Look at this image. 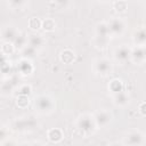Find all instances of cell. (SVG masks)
<instances>
[{"instance_id": "28", "label": "cell", "mask_w": 146, "mask_h": 146, "mask_svg": "<svg viewBox=\"0 0 146 146\" xmlns=\"http://www.w3.org/2000/svg\"><path fill=\"white\" fill-rule=\"evenodd\" d=\"M29 27L32 30V31H34V32H36V31H39L41 27H42V21L39 18V17H35V16H33V17H31L30 19H29Z\"/></svg>"}, {"instance_id": "24", "label": "cell", "mask_w": 146, "mask_h": 146, "mask_svg": "<svg viewBox=\"0 0 146 146\" xmlns=\"http://www.w3.org/2000/svg\"><path fill=\"white\" fill-rule=\"evenodd\" d=\"M112 6L117 14H124L128 10V2L125 0H114L112 2Z\"/></svg>"}, {"instance_id": "29", "label": "cell", "mask_w": 146, "mask_h": 146, "mask_svg": "<svg viewBox=\"0 0 146 146\" xmlns=\"http://www.w3.org/2000/svg\"><path fill=\"white\" fill-rule=\"evenodd\" d=\"M15 91H16V95H27V96H30L31 92H32V87L27 83H23V84L17 86Z\"/></svg>"}, {"instance_id": "6", "label": "cell", "mask_w": 146, "mask_h": 146, "mask_svg": "<svg viewBox=\"0 0 146 146\" xmlns=\"http://www.w3.org/2000/svg\"><path fill=\"white\" fill-rule=\"evenodd\" d=\"M108 29L112 38H120L125 32L127 23L121 17H113L108 21Z\"/></svg>"}, {"instance_id": "25", "label": "cell", "mask_w": 146, "mask_h": 146, "mask_svg": "<svg viewBox=\"0 0 146 146\" xmlns=\"http://www.w3.org/2000/svg\"><path fill=\"white\" fill-rule=\"evenodd\" d=\"M16 50H22L26 44H27V34L24 33H19L18 36L15 39V41L13 42Z\"/></svg>"}, {"instance_id": "9", "label": "cell", "mask_w": 146, "mask_h": 146, "mask_svg": "<svg viewBox=\"0 0 146 146\" xmlns=\"http://www.w3.org/2000/svg\"><path fill=\"white\" fill-rule=\"evenodd\" d=\"M34 72V65L32 64V59L21 57L17 62V73L22 76H30Z\"/></svg>"}, {"instance_id": "11", "label": "cell", "mask_w": 146, "mask_h": 146, "mask_svg": "<svg viewBox=\"0 0 146 146\" xmlns=\"http://www.w3.org/2000/svg\"><path fill=\"white\" fill-rule=\"evenodd\" d=\"M130 60L135 65H141L146 62V54L144 50V47L141 46H135L131 48V55H130Z\"/></svg>"}, {"instance_id": "36", "label": "cell", "mask_w": 146, "mask_h": 146, "mask_svg": "<svg viewBox=\"0 0 146 146\" xmlns=\"http://www.w3.org/2000/svg\"><path fill=\"white\" fill-rule=\"evenodd\" d=\"M145 14H146V7H145Z\"/></svg>"}, {"instance_id": "16", "label": "cell", "mask_w": 146, "mask_h": 146, "mask_svg": "<svg viewBox=\"0 0 146 146\" xmlns=\"http://www.w3.org/2000/svg\"><path fill=\"white\" fill-rule=\"evenodd\" d=\"M111 41V36H100V35H96L94 34V36L91 38V43L96 49L99 50H104L108 47Z\"/></svg>"}, {"instance_id": "1", "label": "cell", "mask_w": 146, "mask_h": 146, "mask_svg": "<svg viewBox=\"0 0 146 146\" xmlns=\"http://www.w3.org/2000/svg\"><path fill=\"white\" fill-rule=\"evenodd\" d=\"M75 128H76V131L82 137H88L98 129L94 114H90V113L80 114L75 120Z\"/></svg>"}, {"instance_id": "32", "label": "cell", "mask_w": 146, "mask_h": 146, "mask_svg": "<svg viewBox=\"0 0 146 146\" xmlns=\"http://www.w3.org/2000/svg\"><path fill=\"white\" fill-rule=\"evenodd\" d=\"M138 112L140 113V115L146 117V102H141L138 105Z\"/></svg>"}, {"instance_id": "35", "label": "cell", "mask_w": 146, "mask_h": 146, "mask_svg": "<svg viewBox=\"0 0 146 146\" xmlns=\"http://www.w3.org/2000/svg\"><path fill=\"white\" fill-rule=\"evenodd\" d=\"M144 50H145V54H146V46H144Z\"/></svg>"}, {"instance_id": "7", "label": "cell", "mask_w": 146, "mask_h": 146, "mask_svg": "<svg viewBox=\"0 0 146 146\" xmlns=\"http://www.w3.org/2000/svg\"><path fill=\"white\" fill-rule=\"evenodd\" d=\"M94 117H95V121H96V124H97L98 128H105L112 122L113 114L108 110L103 108V110H99V111L95 112Z\"/></svg>"}, {"instance_id": "20", "label": "cell", "mask_w": 146, "mask_h": 146, "mask_svg": "<svg viewBox=\"0 0 146 146\" xmlns=\"http://www.w3.org/2000/svg\"><path fill=\"white\" fill-rule=\"evenodd\" d=\"M107 88H108V91L111 92V95H114V94H117V92L124 90V83L122 82V80L115 78L110 81Z\"/></svg>"}, {"instance_id": "15", "label": "cell", "mask_w": 146, "mask_h": 146, "mask_svg": "<svg viewBox=\"0 0 146 146\" xmlns=\"http://www.w3.org/2000/svg\"><path fill=\"white\" fill-rule=\"evenodd\" d=\"M112 99H113L114 105L117 106V107H125L130 103V97H129L128 92L124 91V90L112 95Z\"/></svg>"}, {"instance_id": "13", "label": "cell", "mask_w": 146, "mask_h": 146, "mask_svg": "<svg viewBox=\"0 0 146 146\" xmlns=\"http://www.w3.org/2000/svg\"><path fill=\"white\" fill-rule=\"evenodd\" d=\"M132 42L135 46H146V26H140L133 31Z\"/></svg>"}, {"instance_id": "4", "label": "cell", "mask_w": 146, "mask_h": 146, "mask_svg": "<svg viewBox=\"0 0 146 146\" xmlns=\"http://www.w3.org/2000/svg\"><path fill=\"white\" fill-rule=\"evenodd\" d=\"M92 71H94V73L96 75L105 78V76H108L110 74H112V72H113V64H112V62L108 58L100 57V58H97V59L94 60V63H92Z\"/></svg>"}, {"instance_id": "12", "label": "cell", "mask_w": 146, "mask_h": 146, "mask_svg": "<svg viewBox=\"0 0 146 146\" xmlns=\"http://www.w3.org/2000/svg\"><path fill=\"white\" fill-rule=\"evenodd\" d=\"M27 44H30L33 48H35L36 50H39V49L43 48V46L46 44V39L42 34L31 33V34H27Z\"/></svg>"}, {"instance_id": "34", "label": "cell", "mask_w": 146, "mask_h": 146, "mask_svg": "<svg viewBox=\"0 0 146 146\" xmlns=\"http://www.w3.org/2000/svg\"><path fill=\"white\" fill-rule=\"evenodd\" d=\"M99 2H103V3H106V2H110V1H112V0H98Z\"/></svg>"}, {"instance_id": "19", "label": "cell", "mask_w": 146, "mask_h": 146, "mask_svg": "<svg viewBox=\"0 0 146 146\" xmlns=\"http://www.w3.org/2000/svg\"><path fill=\"white\" fill-rule=\"evenodd\" d=\"M95 34L100 35V36H111L110 29H108V22H105V21L98 22L95 25Z\"/></svg>"}, {"instance_id": "37", "label": "cell", "mask_w": 146, "mask_h": 146, "mask_svg": "<svg viewBox=\"0 0 146 146\" xmlns=\"http://www.w3.org/2000/svg\"><path fill=\"white\" fill-rule=\"evenodd\" d=\"M145 136H146V135H145Z\"/></svg>"}, {"instance_id": "21", "label": "cell", "mask_w": 146, "mask_h": 146, "mask_svg": "<svg viewBox=\"0 0 146 146\" xmlns=\"http://www.w3.org/2000/svg\"><path fill=\"white\" fill-rule=\"evenodd\" d=\"M19 52H21V57L29 58V59H33L38 55V50L35 48H33L32 46H30V44H26L22 50H19Z\"/></svg>"}, {"instance_id": "27", "label": "cell", "mask_w": 146, "mask_h": 146, "mask_svg": "<svg viewBox=\"0 0 146 146\" xmlns=\"http://www.w3.org/2000/svg\"><path fill=\"white\" fill-rule=\"evenodd\" d=\"M15 103H16V106L19 107V108H26L30 104V98L27 95H16V98H15Z\"/></svg>"}, {"instance_id": "17", "label": "cell", "mask_w": 146, "mask_h": 146, "mask_svg": "<svg viewBox=\"0 0 146 146\" xmlns=\"http://www.w3.org/2000/svg\"><path fill=\"white\" fill-rule=\"evenodd\" d=\"M47 138L50 143L58 144L64 139V132L59 128H51L47 131Z\"/></svg>"}, {"instance_id": "10", "label": "cell", "mask_w": 146, "mask_h": 146, "mask_svg": "<svg viewBox=\"0 0 146 146\" xmlns=\"http://www.w3.org/2000/svg\"><path fill=\"white\" fill-rule=\"evenodd\" d=\"M19 33L21 32L17 30L16 26L10 25V24H7V25H3L2 29H1V39H2V41L14 42L15 39L18 36Z\"/></svg>"}, {"instance_id": "8", "label": "cell", "mask_w": 146, "mask_h": 146, "mask_svg": "<svg viewBox=\"0 0 146 146\" xmlns=\"http://www.w3.org/2000/svg\"><path fill=\"white\" fill-rule=\"evenodd\" d=\"M114 59L119 64H124L128 60H130L131 55V48L128 44H121L114 50Z\"/></svg>"}, {"instance_id": "30", "label": "cell", "mask_w": 146, "mask_h": 146, "mask_svg": "<svg viewBox=\"0 0 146 146\" xmlns=\"http://www.w3.org/2000/svg\"><path fill=\"white\" fill-rule=\"evenodd\" d=\"M9 57H5V56H2V65H1V72H2V74H3V78H6L7 76V74L10 72V70H11V63H10V60L8 59Z\"/></svg>"}, {"instance_id": "31", "label": "cell", "mask_w": 146, "mask_h": 146, "mask_svg": "<svg viewBox=\"0 0 146 146\" xmlns=\"http://www.w3.org/2000/svg\"><path fill=\"white\" fill-rule=\"evenodd\" d=\"M0 137H1V141H0V144H1V143H3L6 140V138L9 137V129L7 130L6 127H2L1 128V132H0Z\"/></svg>"}, {"instance_id": "5", "label": "cell", "mask_w": 146, "mask_h": 146, "mask_svg": "<svg viewBox=\"0 0 146 146\" xmlns=\"http://www.w3.org/2000/svg\"><path fill=\"white\" fill-rule=\"evenodd\" d=\"M145 143H146V136L140 130L137 129L129 131L121 141L122 145H128V146H138V145H144Z\"/></svg>"}, {"instance_id": "3", "label": "cell", "mask_w": 146, "mask_h": 146, "mask_svg": "<svg viewBox=\"0 0 146 146\" xmlns=\"http://www.w3.org/2000/svg\"><path fill=\"white\" fill-rule=\"evenodd\" d=\"M36 127H38V121L32 115H25V116L17 117L11 122V125H10V128L17 132L32 131Z\"/></svg>"}, {"instance_id": "18", "label": "cell", "mask_w": 146, "mask_h": 146, "mask_svg": "<svg viewBox=\"0 0 146 146\" xmlns=\"http://www.w3.org/2000/svg\"><path fill=\"white\" fill-rule=\"evenodd\" d=\"M59 59H60L62 63L70 65V64L74 63V60H75V52L70 48H65V49H63L60 51Z\"/></svg>"}, {"instance_id": "23", "label": "cell", "mask_w": 146, "mask_h": 146, "mask_svg": "<svg viewBox=\"0 0 146 146\" xmlns=\"http://www.w3.org/2000/svg\"><path fill=\"white\" fill-rule=\"evenodd\" d=\"M56 27H57V24H56V22H55L54 18L47 17V18L42 19V27H41V29H42L44 32L51 33V32H54V31L56 30Z\"/></svg>"}, {"instance_id": "2", "label": "cell", "mask_w": 146, "mask_h": 146, "mask_svg": "<svg viewBox=\"0 0 146 146\" xmlns=\"http://www.w3.org/2000/svg\"><path fill=\"white\" fill-rule=\"evenodd\" d=\"M56 108V100L46 94L39 95L34 98V110L41 115L51 114Z\"/></svg>"}, {"instance_id": "14", "label": "cell", "mask_w": 146, "mask_h": 146, "mask_svg": "<svg viewBox=\"0 0 146 146\" xmlns=\"http://www.w3.org/2000/svg\"><path fill=\"white\" fill-rule=\"evenodd\" d=\"M15 81H16L15 79H11L9 76L3 78V81L1 83V91H2L3 96H8V95L14 94V91L17 88V84L15 83Z\"/></svg>"}, {"instance_id": "22", "label": "cell", "mask_w": 146, "mask_h": 146, "mask_svg": "<svg viewBox=\"0 0 146 146\" xmlns=\"http://www.w3.org/2000/svg\"><path fill=\"white\" fill-rule=\"evenodd\" d=\"M15 51H16V48H15V46H14L13 42L2 41V43H1V54H2V56L9 57V56H11Z\"/></svg>"}, {"instance_id": "26", "label": "cell", "mask_w": 146, "mask_h": 146, "mask_svg": "<svg viewBox=\"0 0 146 146\" xmlns=\"http://www.w3.org/2000/svg\"><path fill=\"white\" fill-rule=\"evenodd\" d=\"M7 3L11 9L21 10V9H24L27 6L29 0H7Z\"/></svg>"}, {"instance_id": "33", "label": "cell", "mask_w": 146, "mask_h": 146, "mask_svg": "<svg viewBox=\"0 0 146 146\" xmlns=\"http://www.w3.org/2000/svg\"><path fill=\"white\" fill-rule=\"evenodd\" d=\"M68 1H70V0H52V2L56 3V5L59 6V7H65V6L68 3Z\"/></svg>"}]
</instances>
